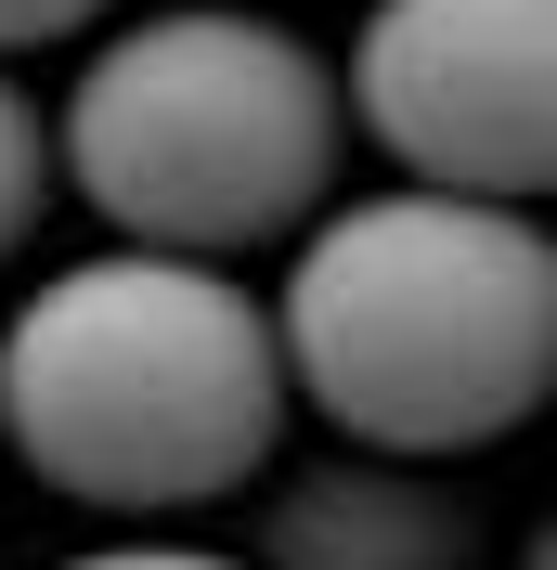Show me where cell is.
<instances>
[{
  "label": "cell",
  "instance_id": "cell-6",
  "mask_svg": "<svg viewBox=\"0 0 557 570\" xmlns=\"http://www.w3.org/2000/svg\"><path fill=\"white\" fill-rule=\"evenodd\" d=\"M39 208H52V130H39V105L0 78V259L39 234Z\"/></svg>",
  "mask_w": 557,
  "mask_h": 570
},
{
  "label": "cell",
  "instance_id": "cell-8",
  "mask_svg": "<svg viewBox=\"0 0 557 570\" xmlns=\"http://www.w3.org/2000/svg\"><path fill=\"white\" fill-rule=\"evenodd\" d=\"M105 0H0V52H39V39H78Z\"/></svg>",
  "mask_w": 557,
  "mask_h": 570
},
{
  "label": "cell",
  "instance_id": "cell-2",
  "mask_svg": "<svg viewBox=\"0 0 557 570\" xmlns=\"http://www.w3.org/2000/svg\"><path fill=\"white\" fill-rule=\"evenodd\" d=\"M285 337L246 273L105 247L39 273L0 324V441L78 505L169 519L246 493L285 441Z\"/></svg>",
  "mask_w": 557,
  "mask_h": 570
},
{
  "label": "cell",
  "instance_id": "cell-3",
  "mask_svg": "<svg viewBox=\"0 0 557 570\" xmlns=\"http://www.w3.org/2000/svg\"><path fill=\"white\" fill-rule=\"evenodd\" d=\"M338 142H350V91L299 27L246 13V0H169L78 66L66 117H52V169L130 247L234 259L324 208Z\"/></svg>",
  "mask_w": 557,
  "mask_h": 570
},
{
  "label": "cell",
  "instance_id": "cell-4",
  "mask_svg": "<svg viewBox=\"0 0 557 570\" xmlns=\"http://www.w3.org/2000/svg\"><path fill=\"white\" fill-rule=\"evenodd\" d=\"M338 91L441 195H557V0H377Z\"/></svg>",
  "mask_w": 557,
  "mask_h": 570
},
{
  "label": "cell",
  "instance_id": "cell-5",
  "mask_svg": "<svg viewBox=\"0 0 557 570\" xmlns=\"http://www.w3.org/2000/svg\"><path fill=\"white\" fill-rule=\"evenodd\" d=\"M260 570H480V505L416 454H324L260 505Z\"/></svg>",
  "mask_w": 557,
  "mask_h": 570
},
{
  "label": "cell",
  "instance_id": "cell-1",
  "mask_svg": "<svg viewBox=\"0 0 557 570\" xmlns=\"http://www.w3.org/2000/svg\"><path fill=\"white\" fill-rule=\"evenodd\" d=\"M285 390L363 454H480L557 402V234L492 195L389 181L299 234L273 285Z\"/></svg>",
  "mask_w": 557,
  "mask_h": 570
},
{
  "label": "cell",
  "instance_id": "cell-9",
  "mask_svg": "<svg viewBox=\"0 0 557 570\" xmlns=\"http://www.w3.org/2000/svg\"><path fill=\"white\" fill-rule=\"evenodd\" d=\"M519 570H557V505H545V519L519 532Z\"/></svg>",
  "mask_w": 557,
  "mask_h": 570
},
{
  "label": "cell",
  "instance_id": "cell-7",
  "mask_svg": "<svg viewBox=\"0 0 557 570\" xmlns=\"http://www.w3.org/2000/svg\"><path fill=\"white\" fill-rule=\"evenodd\" d=\"M66 570H260V558H221V544H169V532H130V544H91Z\"/></svg>",
  "mask_w": 557,
  "mask_h": 570
}]
</instances>
